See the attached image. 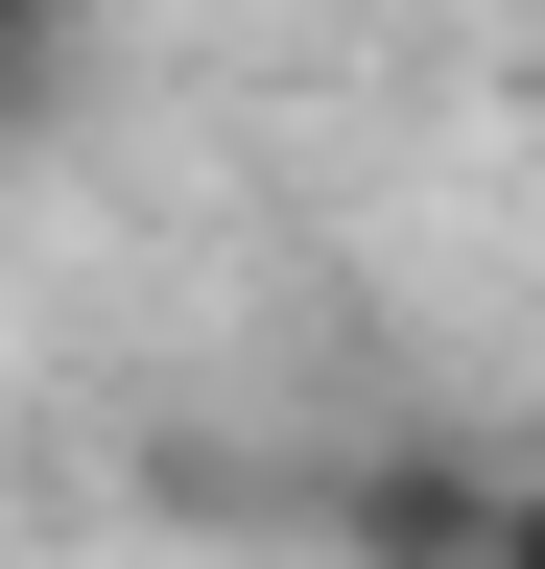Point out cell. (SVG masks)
Instances as JSON below:
<instances>
[{
    "instance_id": "2",
    "label": "cell",
    "mask_w": 545,
    "mask_h": 569,
    "mask_svg": "<svg viewBox=\"0 0 545 569\" xmlns=\"http://www.w3.org/2000/svg\"><path fill=\"white\" fill-rule=\"evenodd\" d=\"M72 119V48H0V142H48Z\"/></svg>"
},
{
    "instance_id": "4",
    "label": "cell",
    "mask_w": 545,
    "mask_h": 569,
    "mask_svg": "<svg viewBox=\"0 0 545 569\" xmlns=\"http://www.w3.org/2000/svg\"><path fill=\"white\" fill-rule=\"evenodd\" d=\"M498 569H545V475H522V498H498Z\"/></svg>"
},
{
    "instance_id": "1",
    "label": "cell",
    "mask_w": 545,
    "mask_h": 569,
    "mask_svg": "<svg viewBox=\"0 0 545 569\" xmlns=\"http://www.w3.org/2000/svg\"><path fill=\"white\" fill-rule=\"evenodd\" d=\"M498 451H451V427H380V451H332L309 475V522H332V569H498Z\"/></svg>"
},
{
    "instance_id": "3",
    "label": "cell",
    "mask_w": 545,
    "mask_h": 569,
    "mask_svg": "<svg viewBox=\"0 0 545 569\" xmlns=\"http://www.w3.org/2000/svg\"><path fill=\"white\" fill-rule=\"evenodd\" d=\"M72 24H95V0H0V48H72Z\"/></svg>"
}]
</instances>
